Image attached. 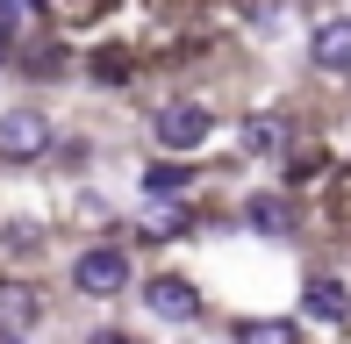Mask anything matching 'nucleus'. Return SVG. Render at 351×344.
<instances>
[{"label": "nucleus", "mask_w": 351, "mask_h": 344, "mask_svg": "<svg viewBox=\"0 0 351 344\" xmlns=\"http://www.w3.org/2000/svg\"><path fill=\"white\" fill-rule=\"evenodd\" d=\"M237 344H294V323H237Z\"/></svg>", "instance_id": "9d476101"}, {"label": "nucleus", "mask_w": 351, "mask_h": 344, "mask_svg": "<svg viewBox=\"0 0 351 344\" xmlns=\"http://www.w3.org/2000/svg\"><path fill=\"white\" fill-rule=\"evenodd\" d=\"M72 287H79V294H93V302L122 294V287H130V251H122V244H93V251H79Z\"/></svg>", "instance_id": "f257e3e1"}, {"label": "nucleus", "mask_w": 351, "mask_h": 344, "mask_svg": "<svg viewBox=\"0 0 351 344\" xmlns=\"http://www.w3.org/2000/svg\"><path fill=\"white\" fill-rule=\"evenodd\" d=\"M29 72H43V79H58V72H65V43H43V51L29 58Z\"/></svg>", "instance_id": "ddd939ff"}, {"label": "nucleus", "mask_w": 351, "mask_h": 344, "mask_svg": "<svg viewBox=\"0 0 351 344\" xmlns=\"http://www.w3.org/2000/svg\"><path fill=\"white\" fill-rule=\"evenodd\" d=\"M43 144H51V122L36 108H8L0 115V158H36Z\"/></svg>", "instance_id": "20e7f679"}, {"label": "nucleus", "mask_w": 351, "mask_h": 344, "mask_svg": "<svg viewBox=\"0 0 351 344\" xmlns=\"http://www.w3.org/2000/svg\"><path fill=\"white\" fill-rule=\"evenodd\" d=\"M0 58H8V36H0Z\"/></svg>", "instance_id": "dca6fc26"}, {"label": "nucleus", "mask_w": 351, "mask_h": 344, "mask_svg": "<svg viewBox=\"0 0 351 344\" xmlns=\"http://www.w3.org/2000/svg\"><path fill=\"white\" fill-rule=\"evenodd\" d=\"M186 186H194V172H186V165H172V158L143 172V194H151V201H180Z\"/></svg>", "instance_id": "1a4fd4ad"}, {"label": "nucleus", "mask_w": 351, "mask_h": 344, "mask_svg": "<svg viewBox=\"0 0 351 344\" xmlns=\"http://www.w3.org/2000/svg\"><path fill=\"white\" fill-rule=\"evenodd\" d=\"M301 308H308L315 323H344V316H351V294L337 287V280H323V273H315L308 287H301Z\"/></svg>", "instance_id": "0eeeda50"}, {"label": "nucleus", "mask_w": 351, "mask_h": 344, "mask_svg": "<svg viewBox=\"0 0 351 344\" xmlns=\"http://www.w3.org/2000/svg\"><path fill=\"white\" fill-rule=\"evenodd\" d=\"M308 58L323 72H351V14H330V22L315 29V36H308Z\"/></svg>", "instance_id": "423d86ee"}, {"label": "nucleus", "mask_w": 351, "mask_h": 344, "mask_svg": "<svg viewBox=\"0 0 351 344\" xmlns=\"http://www.w3.org/2000/svg\"><path fill=\"white\" fill-rule=\"evenodd\" d=\"M86 344H130V337H122V330H101V337H86Z\"/></svg>", "instance_id": "2eb2a0df"}, {"label": "nucleus", "mask_w": 351, "mask_h": 344, "mask_svg": "<svg viewBox=\"0 0 351 344\" xmlns=\"http://www.w3.org/2000/svg\"><path fill=\"white\" fill-rule=\"evenodd\" d=\"M93 79L122 86V79H130V58H122V51H101V58H93Z\"/></svg>", "instance_id": "f8f14e48"}, {"label": "nucleus", "mask_w": 351, "mask_h": 344, "mask_svg": "<svg viewBox=\"0 0 351 344\" xmlns=\"http://www.w3.org/2000/svg\"><path fill=\"white\" fill-rule=\"evenodd\" d=\"M244 144H251V151H280V144H287V122L251 115V122H244Z\"/></svg>", "instance_id": "9b49d317"}, {"label": "nucleus", "mask_w": 351, "mask_h": 344, "mask_svg": "<svg viewBox=\"0 0 351 344\" xmlns=\"http://www.w3.org/2000/svg\"><path fill=\"white\" fill-rule=\"evenodd\" d=\"M36 316H43L36 287H22V280H0V344H29V337H36Z\"/></svg>", "instance_id": "7ed1b4c3"}, {"label": "nucleus", "mask_w": 351, "mask_h": 344, "mask_svg": "<svg viewBox=\"0 0 351 344\" xmlns=\"http://www.w3.org/2000/svg\"><path fill=\"white\" fill-rule=\"evenodd\" d=\"M143 302H151V316H158V323H194V316H201V294H194V280H180V273L151 280V287H143Z\"/></svg>", "instance_id": "39448f33"}, {"label": "nucleus", "mask_w": 351, "mask_h": 344, "mask_svg": "<svg viewBox=\"0 0 351 344\" xmlns=\"http://www.w3.org/2000/svg\"><path fill=\"white\" fill-rule=\"evenodd\" d=\"M244 223L265 230V237H287V230H294V208H287L280 194H251V201H244Z\"/></svg>", "instance_id": "6e6552de"}, {"label": "nucleus", "mask_w": 351, "mask_h": 344, "mask_svg": "<svg viewBox=\"0 0 351 344\" xmlns=\"http://www.w3.org/2000/svg\"><path fill=\"white\" fill-rule=\"evenodd\" d=\"M151 130H158V144H165V151H201V144L215 136V115H208L201 101H172V108H158V115H151Z\"/></svg>", "instance_id": "f03ea898"}, {"label": "nucleus", "mask_w": 351, "mask_h": 344, "mask_svg": "<svg viewBox=\"0 0 351 344\" xmlns=\"http://www.w3.org/2000/svg\"><path fill=\"white\" fill-rule=\"evenodd\" d=\"M22 29V0H0V36H14Z\"/></svg>", "instance_id": "4468645a"}]
</instances>
